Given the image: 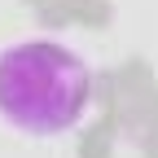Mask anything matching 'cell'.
Listing matches in <instances>:
<instances>
[{
  "mask_svg": "<svg viewBox=\"0 0 158 158\" xmlns=\"http://www.w3.org/2000/svg\"><path fill=\"white\" fill-rule=\"evenodd\" d=\"M92 66L62 40H22L0 53V118L35 141L66 136L92 110Z\"/></svg>",
  "mask_w": 158,
  "mask_h": 158,
  "instance_id": "cell-1",
  "label": "cell"
}]
</instances>
